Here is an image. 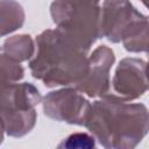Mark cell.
Wrapping results in <instances>:
<instances>
[{
	"mask_svg": "<svg viewBox=\"0 0 149 149\" xmlns=\"http://www.w3.org/2000/svg\"><path fill=\"white\" fill-rule=\"evenodd\" d=\"M99 5H83L70 0H54L50 6L52 21L64 35L88 52L100 36Z\"/></svg>",
	"mask_w": 149,
	"mask_h": 149,
	"instance_id": "obj_4",
	"label": "cell"
},
{
	"mask_svg": "<svg viewBox=\"0 0 149 149\" xmlns=\"http://www.w3.org/2000/svg\"><path fill=\"white\" fill-rule=\"evenodd\" d=\"M3 134H5V130H3L2 123H1V121H0V144H1V142H2V140H3Z\"/></svg>",
	"mask_w": 149,
	"mask_h": 149,
	"instance_id": "obj_15",
	"label": "cell"
},
{
	"mask_svg": "<svg viewBox=\"0 0 149 149\" xmlns=\"http://www.w3.org/2000/svg\"><path fill=\"white\" fill-rule=\"evenodd\" d=\"M148 109L116 94H106L91 104L84 126L107 149L135 148L148 133Z\"/></svg>",
	"mask_w": 149,
	"mask_h": 149,
	"instance_id": "obj_1",
	"label": "cell"
},
{
	"mask_svg": "<svg viewBox=\"0 0 149 149\" xmlns=\"http://www.w3.org/2000/svg\"><path fill=\"white\" fill-rule=\"evenodd\" d=\"M121 42L129 52L148 51V17L147 15L135 22L122 36Z\"/></svg>",
	"mask_w": 149,
	"mask_h": 149,
	"instance_id": "obj_10",
	"label": "cell"
},
{
	"mask_svg": "<svg viewBox=\"0 0 149 149\" xmlns=\"http://www.w3.org/2000/svg\"><path fill=\"white\" fill-rule=\"evenodd\" d=\"M144 16L129 0H105L100 9V36L119 43L125 33Z\"/></svg>",
	"mask_w": 149,
	"mask_h": 149,
	"instance_id": "obj_7",
	"label": "cell"
},
{
	"mask_svg": "<svg viewBox=\"0 0 149 149\" xmlns=\"http://www.w3.org/2000/svg\"><path fill=\"white\" fill-rule=\"evenodd\" d=\"M94 137L85 134V133H76L70 135L66 140H64L61 144L59 148L65 147V148H92L95 146L94 143Z\"/></svg>",
	"mask_w": 149,
	"mask_h": 149,
	"instance_id": "obj_13",
	"label": "cell"
},
{
	"mask_svg": "<svg viewBox=\"0 0 149 149\" xmlns=\"http://www.w3.org/2000/svg\"><path fill=\"white\" fill-rule=\"evenodd\" d=\"M44 114L56 121L84 126L91 104L74 87H64L48 93L43 100Z\"/></svg>",
	"mask_w": 149,
	"mask_h": 149,
	"instance_id": "obj_5",
	"label": "cell"
},
{
	"mask_svg": "<svg viewBox=\"0 0 149 149\" xmlns=\"http://www.w3.org/2000/svg\"><path fill=\"white\" fill-rule=\"evenodd\" d=\"M36 52L29 62L34 78L48 87L77 84L86 74L87 51L78 47L59 29L42 31L35 40Z\"/></svg>",
	"mask_w": 149,
	"mask_h": 149,
	"instance_id": "obj_2",
	"label": "cell"
},
{
	"mask_svg": "<svg viewBox=\"0 0 149 149\" xmlns=\"http://www.w3.org/2000/svg\"><path fill=\"white\" fill-rule=\"evenodd\" d=\"M42 100L40 91L30 83H10L0 90V121L12 137H22L35 126V107Z\"/></svg>",
	"mask_w": 149,
	"mask_h": 149,
	"instance_id": "obj_3",
	"label": "cell"
},
{
	"mask_svg": "<svg viewBox=\"0 0 149 149\" xmlns=\"http://www.w3.org/2000/svg\"><path fill=\"white\" fill-rule=\"evenodd\" d=\"M113 90L126 101L142 97L148 90L147 62L140 58H123L115 69Z\"/></svg>",
	"mask_w": 149,
	"mask_h": 149,
	"instance_id": "obj_8",
	"label": "cell"
},
{
	"mask_svg": "<svg viewBox=\"0 0 149 149\" xmlns=\"http://www.w3.org/2000/svg\"><path fill=\"white\" fill-rule=\"evenodd\" d=\"M24 70L20 62L7 54H0V78L6 83H16L23 78Z\"/></svg>",
	"mask_w": 149,
	"mask_h": 149,
	"instance_id": "obj_12",
	"label": "cell"
},
{
	"mask_svg": "<svg viewBox=\"0 0 149 149\" xmlns=\"http://www.w3.org/2000/svg\"><path fill=\"white\" fill-rule=\"evenodd\" d=\"M7 84H8V83H6V81H3V80H2L1 78H0V90H1V88H2V87H3L5 85H7ZM9 84H10V83H9Z\"/></svg>",
	"mask_w": 149,
	"mask_h": 149,
	"instance_id": "obj_16",
	"label": "cell"
},
{
	"mask_svg": "<svg viewBox=\"0 0 149 149\" xmlns=\"http://www.w3.org/2000/svg\"><path fill=\"white\" fill-rule=\"evenodd\" d=\"M141 1H142V2L144 3V5H147V0H141Z\"/></svg>",
	"mask_w": 149,
	"mask_h": 149,
	"instance_id": "obj_17",
	"label": "cell"
},
{
	"mask_svg": "<svg viewBox=\"0 0 149 149\" xmlns=\"http://www.w3.org/2000/svg\"><path fill=\"white\" fill-rule=\"evenodd\" d=\"M115 62L114 52L107 45H99L88 56L86 74L76 84V88L90 98H101L109 93V71Z\"/></svg>",
	"mask_w": 149,
	"mask_h": 149,
	"instance_id": "obj_6",
	"label": "cell"
},
{
	"mask_svg": "<svg viewBox=\"0 0 149 149\" xmlns=\"http://www.w3.org/2000/svg\"><path fill=\"white\" fill-rule=\"evenodd\" d=\"M76 3H83V5H99L100 0H70Z\"/></svg>",
	"mask_w": 149,
	"mask_h": 149,
	"instance_id": "obj_14",
	"label": "cell"
},
{
	"mask_svg": "<svg viewBox=\"0 0 149 149\" xmlns=\"http://www.w3.org/2000/svg\"><path fill=\"white\" fill-rule=\"evenodd\" d=\"M24 10L15 0H0V37L12 34L23 26Z\"/></svg>",
	"mask_w": 149,
	"mask_h": 149,
	"instance_id": "obj_9",
	"label": "cell"
},
{
	"mask_svg": "<svg viewBox=\"0 0 149 149\" xmlns=\"http://www.w3.org/2000/svg\"><path fill=\"white\" fill-rule=\"evenodd\" d=\"M2 50L5 54L21 63L30 59L34 56L35 43L29 35H14L6 38L2 44Z\"/></svg>",
	"mask_w": 149,
	"mask_h": 149,
	"instance_id": "obj_11",
	"label": "cell"
}]
</instances>
